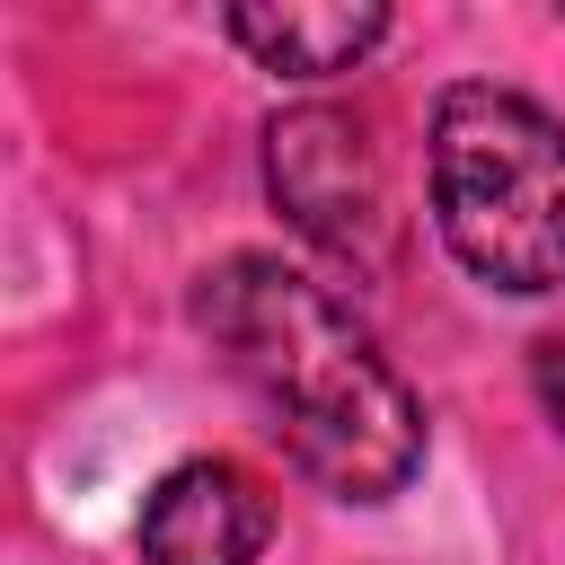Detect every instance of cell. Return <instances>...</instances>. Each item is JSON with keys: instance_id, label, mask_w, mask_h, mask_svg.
Here are the masks:
<instances>
[{"instance_id": "cell-1", "label": "cell", "mask_w": 565, "mask_h": 565, "mask_svg": "<svg viewBox=\"0 0 565 565\" xmlns=\"http://www.w3.org/2000/svg\"><path fill=\"white\" fill-rule=\"evenodd\" d=\"M194 318L309 486L344 503H388L415 477L424 415L388 371V353L371 344V327L318 274L282 256H230L203 274Z\"/></svg>"}, {"instance_id": "cell-2", "label": "cell", "mask_w": 565, "mask_h": 565, "mask_svg": "<svg viewBox=\"0 0 565 565\" xmlns=\"http://www.w3.org/2000/svg\"><path fill=\"white\" fill-rule=\"evenodd\" d=\"M433 230L494 291L565 282V124L512 88H441L433 106Z\"/></svg>"}, {"instance_id": "cell-3", "label": "cell", "mask_w": 565, "mask_h": 565, "mask_svg": "<svg viewBox=\"0 0 565 565\" xmlns=\"http://www.w3.org/2000/svg\"><path fill=\"white\" fill-rule=\"evenodd\" d=\"M265 185L291 212L300 238L335 247V256H371L380 247V168L353 115L335 106H291L265 132Z\"/></svg>"}, {"instance_id": "cell-4", "label": "cell", "mask_w": 565, "mask_h": 565, "mask_svg": "<svg viewBox=\"0 0 565 565\" xmlns=\"http://www.w3.org/2000/svg\"><path fill=\"white\" fill-rule=\"evenodd\" d=\"M265 539H274V503L238 459H185L141 503L150 565H256Z\"/></svg>"}, {"instance_id": "cell-5", "label": "cell", "mask_w": 565, "mask_h": 565, "mask_svg": "<svg viewBox=\"0 0 565 565\" xmlns=\"http://www.w3.org/2000/svg\"><path fill=\"white\" fill-rule=\"evenodd\" d=\"M265 71H282V79H327V71H353L380 35H388V9H371V0H282V9H230L221 18Z\"/></svg>"}, {"instance_id": "cell-6", "label": "cell", "mask_w": 565, "mask_h": 565, "mask_svg": "<svg viewBox=\"0 0 565 565\" xmlns=\"http://www.w3.org/2000/svg\"><path fill=\"white\" fill-rule=\"evenodd\" d=\"M530 388H539L547 424L565 433V335H539V344H530Z\"/></svg>"}]
</instances>
